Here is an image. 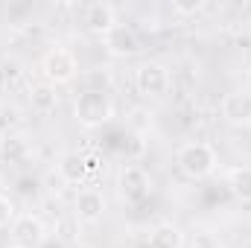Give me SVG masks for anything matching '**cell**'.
I'll use <instances>...</instances> for the list:
<instances>
[{
  "instance_id": "17",
  "label": "cell",
  "mask_w": 251,
  "mask_h": 248,
  "mask_svg": "<svg viewBox=\"0 0 251 248\" xmlns=\"http://www.w3.org/2000/svg\"><path fill=\"white\" fill-rule=\"evenodd\" d=\"M111 88V76L105 70H88L85 73V91H108Z\"/></svg>"
},
{
  "instance_id": "4",
  "label": "cell",
  "mask_w": 251,
  "mask_h": 248,
  "mask_svg": "<svg viewBox=\"0 0 251 248\" xmlns=\"http://www.w3.org/2000/svg\"><path fill=\"white\" fill-rule=\"evenodd\" d=\"M47 240V225L35 213H21L9 225V243L12 248H38Z\"/></svg>"
},
{
  "instance_id": "3",
  "label": "cell",
  "mask_w": 251,
  "mask_h": 248,
  "mask_svg": "<svg viewBox=\"0 0 251 248\" xmlns=\"http://www.w3.org/2000/svg\"><path fill=\"white\" fill-rule=\"evenodd\" d=\"M170 85H173V76L161 62H143L134 67V88L140 97L158 99L170 91Z\"/></svg>"
},
{
  "instance_id": "20",
  "label": "cell",
  "mask_w": 251,
  "mask_h": 248,
  "mask_svg": "<svg viewBox=\"0 0 251 248\" xmlns=\"http://www.w3.org/2000/svg\"><path fill=\"white\" fill-rule=\"evenodd\" d=\"M12 222H15V204H12L6 196H0V231L9 228Z\"/></svg>"
},
{
  "instance_id": "10",
  "label": "cell",
  "mask_w": 251,
  "mask_h": 248,
  "mask_svg": "<svg viewBox=\"0 0 251 248\" xmlns=\"http://www.w3.org/2000/svg\"><path fill=\"white\" fill-rule=\"evenodd\" d=\"M85 26L97 35H105L117 26V12L111 3H88L85 6Z\"/></svg>"
},
{
  "instance_id": "11",
  "label": "cell",
  "mask_w": 251,
  "mask_h": 248,
  "mask_svg": "<svg viewBox=\"0 0 251 248\" xmlns=\"http://www.w3.org/2000/svg\"><path fill=\"white\" fill-rule=\"evenodd\" d=\"M56 170L64 184H82L88 178V164H85V155H79V152H64Z\"/></svg>"
},
{
  "instance_id": "21",
  "label": "cell",
  "mask_w": 251,
  "mask_h": 248,
  "mask_svg": "<svg viewBox=\"0 0 251 248\" xmlns=\"http://www.w3.org/2000/svg\"><path fill=\"white\" fill-rule=\"evenodd\" d=\"M173 9H176L178 15H193V12H199V9H201V0H190V3L176 0V3H173Z\"/></svg>"
},
{
  "instance_id": "12",
  "label": "cell",
  "mask_w": 251,
  "mask_h": 248,
  "mask_svg": "<svg viewBox=\"0 0 251 248\" xmlns=\"http://www.w3.org/2000/svg\"><path fill=\"white\" fill-rule=\"evenodd\" d=\"M0 155H3L6 164H24V161L32 155V146H29V140H26L24 134L12 131V134H6V137L0 140Z\"/></svg>"
},
{
  "instance_id": "6",
  "label": "cell",
  "mask_w": 251,
  "mask_h": 248,
  "mask_svg": "<svg viewBox=\"0 0 251 248\" xmlns=\"http://www.w3.org/2000/svg\"><path fill=\"white\" fill-rule=\"evenodd\" d=\"M117 190H120V196L126 201H143L152 190V178L140 164H128L117 175Z\"/></svg>"
},
{
  "instance_id": "15",
  "label": "cell",
  "mask_w": 251,
  "mask_h": 248,
  "mask_svg": "<svg viewBox=\"0 0 251 248\" xmlns=\"http://www.w3.org/2000/svg\"><path fill=\"white\" fill-rule=\"evenodd\" d=\"M225 181L231 187L234 196L240 198H251V167L249 164H240V167H231L225 173Z\"/></svg>"
},
{
  "instance_id": "2",
  "label": "cell",
  "mask_w": 251,
  "mask_h": 248,
  "mask_svg": "<svg viewBox=\"0 0 251 248\" xmlns=\"http://www.w3.org/2000/svg\"><path fill=\"white\" fill-rule=\"evenodd\" d=\"M114 117V97L111 91H82L76 97V120L85 128H100Z\"/></svg>"
},
{
  "instance_id": "8",
  "label": "cell",
  "mask_w": 251,
  "mask_h": 248,
  "mask_svg": "<svg viewBox=\"0 0 251 248\" xmlns=\"http://www.w3.org/2000/svg\"><path fill=\"white\" fill-rule=\"evenodd\" d=\"M102 41H105V50H108L114 59H131V56L140 53V38H137V32H134L131 26H126V24H117L114 29H108V32L102 35Z\"/></svg>"
},
{
  "instance_id": "1",
  "label": "cell",
  "mask_w": 251,
  "mask_h": 248,
  "mask_svg": "<svg viewBox=\"0 0 251 248\" xmlns=\"http://www.w3.org/2000/svg\"><path fill=\"white\" fill-rule=\"evenodd\" d=\"M176 164H178V170H181L187 178L201 181V178L213 175L219 158H216V149H213L207 140H187V143L178 146V152H176Z\"/></svg>"
},
{
  "instance_id": "26",
  "label": "cell",
  "mask_w": 251,
  "mask_h": 248,
  "mask_svg": "<svg viewBox=\"0 0 251 248\" xmlns=\"http://www.w3.org/2000/svg\"><path fill=\"white\" fill-rule=\"evenodd\" d=\"M249 35H251V21H249Z\"/></svg>"
},
{
  "instance_id": "9",
  "label": "cell",
  "mask_w": 251,
  "mask_h": 248,
  "mask_svg": "<svg viewBox=\"0 0 251 248\" xmlns=\"http://www.w3.org/2000/svg\"><path fill=\"white\" fill-rule=\"evenodd\" d=\"M222 117L231 125H249L251 123V91L249 88H240V91L225 94V99H222Z\"/></svg>"
},
{
  "instance_id": "14",
  "label": "cell",
  "mask_w": 251,
  "mask_h": 248,
  "mask_svg": "<svg viewBox=\"0 0 251 248\" xmlns=\"http://www.w3.org/2000/svg\"><path fill=\"white\" fill-rule=\"evenodd\" d=\"M29 102H32V108L38 114H50L59 105V94H56V88L50 82H41V85H32L29 88Z\"/></svg>"
},
{
  "instance_id": "22",
  "label": "cell",
  "mask_w": 251,
  "mask_h": 248,
  "mask_svg": "<svg viewBox=\"0 0 251 248\" xmlns=\"http://www.w3.org/2000/svg\"><path fill=\"white\" fill-rule=\"evenodd\" d=\"M3 70H6V79H9V82L21 76V67H18V62H3Z\"/></svg>"
},
{
  "instance_id": "23",
  "label": "cell",
  "mask_w": 251,
  "mask_h": 248,
  "mask_svg": "<svg viewBox=\"0 0 251 248\" xmlns=\"http://www.w3.org/2000/svg\"><path fill=\"white\" fill-rule=\"evenodd\" d=\"M6 85H9V79H6V70H3V64H0V94L6 91Z\"/></svg>"
},
{
  "instance_id": "7",
  "label": "cell",
  "mask_w": 251,
  "mask_h": 248,
  "mask_svg": "<svg viewBox=\"0 0 251 248\" xmlns=\"http://www.w3.org/2000/svg\"><path fill=\"white\" fill-rule=\"evenodd\" d=\"M73 216L85 225H94L105 216V196L97 190V187H85L76 193V201H73Z\"/></svg>"
},
{
  "instance_id": "18",
  "label": "cell",
  "mask_w": 251,
  "mask_h": 248,
  "mask_svg": "<svg viewBox=\"0 0 251 248\" xmlns=\"http://www.w3.org/2000/svg\"><path fill=\"white\" fill-rule=\"evenodd\" d=\"M128 125H131L137 134H143V131L152 125V114H149L146 108H134V111L128 114Z\"/></svg>"
},
{
  "instance_id": "5",
  "label": "cell",
  "mask_w": 251,
  "mask_h": 248,
  "mask_svg": "<svg viewBox=\"0 0 251 248\" xmlns=\"http://www.w3.org/2000/svg\"><path fill=\"white\" fill-rule=\"evenodd\" d=\"M41 70H44V76H47L50 85H64V82H70L79 73V59L67 47H53L41 59Z\"/></svg>"
},
{
  "instance_id": "16",
  "label": "cell",
  "mask_w": 251,
  "mask_h": 248,
  "mask_svg": "<svg viewBox=\"0 0 251 248\" xmlns=\"http://www.w3.org/2000/svg\"><path fill=\"white\" fill-rule=\"evenodd\" d=\"M21 120H24V117H21V108H18V105H9V102L0 105V134H3V137L12 134V131L21 125Z\"/></svg>"
},
{
  "instance_id": "19",
  "label": "cell",
  "mask_w": 251,
  "mask_h": 248,
  "mask_svg": "<svg viewBox=\"0 0 251 248\" xmlns=\"http://www.w3.org/2000/svg\"><path fill=\"white\" fill-rule=\"evenodd\" d=\"M190 248H219V240H216V234L199 228V231L190 237Z\"/></svg>"
},
{
  "instance_id": "24",
  "label": "cell",
  "mask_w": 251,
  "mask_h": 248,
  "mask_svg": "<svg viewBox=\"0 0 251 248\" xmlns=\"http://www.w3.org/2000/svg\"><path fill=\"white\" fill-rule=\"evenodd\" d=\"M246 76H249V91H251V64H249V73Z\"/></svg>"
},
{
  "instance_id": "25",
  "label": "cell",
  "mask_w": 251,
  "mask_h": 248,
  "mask_svg": "<svg viewBox=\"0 0 251 248\" xmlns=\"http://www.w3.org/2000/svg\"><path fill=\"white\" fill-rule=\"evenodd\" d=\"M243 248H251V237H249V240H246V243H243Z\"/></svg>"
},
{
  "instance_id": "13",
  "label": "cell",
  "mask_w": 251,
  "mask_h": 248,
  "mask_svg": "<svg viewBox=\"0 0 251 248\" xmlns=\"http://www.w3.org/2000/svg\"><path fill=\"white\" fill-rule=\"evenodd\" d=\"M181 246H184V234L173 222H161L149 231V248H181Z\"/></svg>"
}]
</instances>
